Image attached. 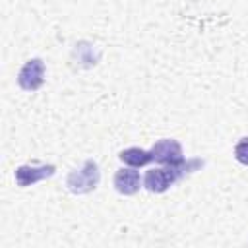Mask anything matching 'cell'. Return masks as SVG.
<instances>
[{"instance_id": "5b68a950", "label": "cell", "mask_w": 248, "mask_h": 248, "mask_svg": "<svg viewBox=\"0 0 248 248\" xmlns=\"http://www.w3.org/2000/svg\"><path fill=\"white\" fill-rule=\"evenodd\" d=\"M54 172H56L54 165H21L16 169V182L17 186L27 188L33 186L35 182L54 176Z\"/></svg>"}, {"instance_id": "3957f363", "label": "cell", "mask_w": 248, "mask_h": 248, "mask_svg": "<svg viewBox=\"0 0 248 248\" xmlns=\"http://www.w3.org/2000/svg\"><path fill=\"white\" fill-rule=\"evenodd\" d=\"M17 83L25 91H37L45 83V62L41 58L27 60L17 74Z\"/></svg>"}, {"instance_id": "6da1fadb", "label": "cell", "mask_w": 248, "mask_h": 248, "mask_svg": "<svg viewBox=\"0 0 248 248\" xmlns=\"http://www.w3.org/2000/svg\"><path fill=\"white\" fill-rule=\"evenodd\" d=\"M203 165L205 163L202 159H190V161H182L178 165H165L159 169H151L143 176V186L153 194H163L174 182L182 180L184 176H188L194 170H200Z\"/></svg>"}, {"instance_id": "52a82bcc", "label": "cell", "mask_w": 248, "mask_h": 248, "mask_svg": "<svg viewBox=\"0 0 248 248\" xmlns=\"http://www.w3.org/2000/svg\"><path fill=\"white\" fill-rule=\"evenodd\" d=\"M118 159H120L122 163H126L128 167H134V169L143 167V165H147L149 161H153V159H151V151H145V149H141V147H128V149H122V151L118 153Z\"/></svg>"}, {"instance_id": "8992f818", "label": "cell", "mask_w": 248, "mask_h": 248, "mask_svg": "<svg viewBox=\"0 0 248 248\" xmlns=\"http://www.w3.org/2000/svg\"><path fill=\"white\" fill-rule=\"evenodd\" d=\"M143 184V178L140 176L138 170H134V167L130 169H120L114 174V188L116 192L124 194V196H134Z\"/></svg>"}, {"instance_id": "7a4b0ae2", "label": "cell", "mask_w": 248, "mask_h": 248, "mask_svg": "<svg viewBox=\"0 0 248 248\" xmlns=\"http://www.w3.org/2000/svg\"><path fill=\"white\" fill-rule=\"evenodd\" d=\"M101 180V170L97 161L87 159L83 161V165L76 170H72L66 178V186L72 194H89L99 186Z\"/></svg>"}, {"instance_id": "277c9868", "label": "cell", "mask_w": 248, "mask_h": 248, "mask_svg": "<svg viewBox=\"0 0 248 248\" xmlns=\"http://www.w3.org/2000/svg\"><path fill=\"white\" fill-rule=\"evenodd\" d=\"M149 151H151V159L161 163V165H178L184 161L182 145L172 138L159 140Z\"/></svg>"}, {"instance_id": "ba28073f", "label": "cell", "mask_w": 248, "mask_h": 248, "mask_svg": "<svg viewBox=\"0 0 248 248\" xmlns=\"http://www.w3.org/2000/svg\"><path fill=\"white\" fill-rule=\"evenodd\" d=\"M234 159L240 163V165H246L248 167V136L240 138L234 145Z\"/></svg>"}]
</instances>
